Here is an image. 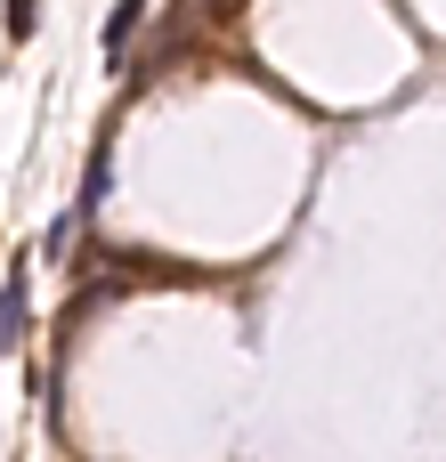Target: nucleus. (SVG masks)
<instances>
[{
  "instance_id": "1",
  "label": "nucleus",
  "mask_w": 446,
  "mask_h": 462,
  "mask_svg": "<svg viewBox=\"0 0 446 462\" xmlns=\"http://www.w3.org/2000/svg\"><path fill=\"white\" fill-rule=\"evenodd\" d=\"M24 341V260L8 268V284H0V349H16Z\"/></svg>"
},
{
  "instance_id": "2",
  "label": "nucleus",
  "mask_w": 446,
  "mask_h": 462,
  "mask_svg": "<svg viewBox=\"0 0 446 462\" xmlns=\"http://www.w3.org/2000/svg\"><path fill=\"white\" fill-rule=\"evenodd\" d=\"M138 24H146V0H122V8L106 16V57H114V65H122V49H130V32H138Z\"/></svg>"
},
{
  "instance_id": "3",
  "label": "nucleus",
  "mask_w": 446,
  "mask_h": 462,
  "mask_svg": "<svg viewBox=\"0 0 446 462\" xmlns=\"http://www.w3.org/2000/svg\"><path fill=\"white\" fill-rule=\"evenodd\" d=\"M106 179H114V138H98V154H89V187H81V219L106 203Z\"/></svg>"
}]
</instances>
